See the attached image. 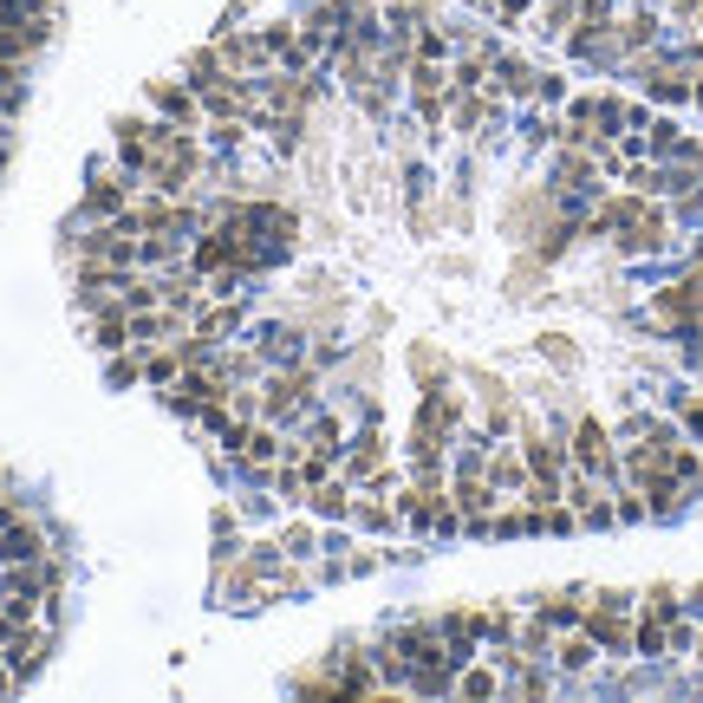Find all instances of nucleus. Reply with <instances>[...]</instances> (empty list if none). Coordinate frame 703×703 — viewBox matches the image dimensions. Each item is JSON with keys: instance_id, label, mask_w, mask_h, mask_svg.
<instances>
[{"instance_id": "f257e3e1", "label": "nucleus", "mask_w": 703, "mask_h": 703, "mask_svg": "<svg viewBox=\"0 0 703 703\" xmlns=\"http://www.w3.org/2000/svg\"><path fill=\"white\" fill-rule=\"evenodd\" d=\"M567 450H574V469L600 476L606 489H613V482H626V469H619V437H613L600 417H580V424L567 430Z\"/></svg>"}, {"instance_id": "f03ea898", "label": "nucleus", "mask_w": 703, "mask_h": 703, "mask_svg": "<svg viewBox=\"0 0 703 703\" xmlns=\"http://www.w3.org/2000/svg\"><path fill=\"white\" fill-rule=\"evenodd\" d=\"M522 456H528V482H541V489H561L567 469H574V450H567L561 430H554V437L528 430V437H522Z\"/></svg>"}, {"instance_id": "7ed1b4c3", "label": "nucleus", "mask_w": 703, "mask_h": 703, "mask_svg": "<svg viewBox=\"0 0 703 703\" xmlns=\"http://www.w3.org/2000/svg\"><path fill=\"white\" fill-rule=\"evenodd\" d=\"M580 632H587L606 658H632V613H619V606H606V600H587Z\"/></svg>"}, {"instance_id": "20e7f679", "label": "nucleus", "mask_w": 703, "mask_h": 703, "mask_svg": "<svg viewBox=\"0 0 703 703\" xmlns=\"http://www.w3.org/2000/svg\"><path fill=\"white\" fill-rule=\"evenodd\" d=\"M215 52H222V65H228L235 78H261V72H267V59H274L261 33H222V39H215Z\"/></svg>"}, {"instance_id": "39448f33", "label": "nucleus", "mask_w": 703, "mask_h": 703, "mask_svg": "<svg viewBox=\"0 0 703 703\" xmlns=\"http://www.w3.org/2000/svg\"><path fill=\"white\" fill-rule=\"evenodd\" d=\"M482 476L502 489V495H522L528 489V456L515 443H482Z\"/></svg>"}, {"instance_id": "423d86ee", "label": "nucleus", "mask_w": 703, "mask_h": 703, "mask_svg": "<svg viewBox=\"0 0 703 703\" xmlns=\"http://www.w3.org/2000/svg\"><path fill=\"white\" fill-rule=\"evenodd\" d=\"M306 398H313V372H287V378H274V385L261 391V417H267V424H287L293 404H306Z\"/></svg>"}, {"instance_id": "0eeeda50", "label": "nucleus", "mask_w": 703, "mask_h": 703, "mask_svg": "<svg viewBox=\"0 0 703 703\" xmlns=\"http://www.w3.org/2000/svg\"><path fill=\"white\" fill-rule=\"evenodd\" d=\"M619 46H626V52H652V46H665V13H658V7H632V13H619Z\"/></svg>"}, {"instance_id": "6e6552de", "label": "nucleus", "mask_w": 703, "mask_h": 703, "mask_svg": "<svg viewBox=\"0 0 703 703\" xmlns=\"http://www.w3.org/2000/svg\"><path fill=\"white\" fill-rule=\"evenodd\" d=\"M632 658H671V619L665 613L639 606V619H632Z\"/></svg>"}, {"instance_id": "1a4fd4ad", "label": "nucleus", "mask_w": 703, "mask_h": 703, "mask_svg": "<svg viewBox=\"0 0 703 703\" xmlns=\"http://www.w3.org/2000/svg\"><path fill=\"white\" fill-rule=\"evenodd\" d=\"M495 85L509 98H541V72L528 59H515V52H495Z\"/></svg>"}, {"instance_id": "9d476101", "label": "nucleus", "mask_w": 703, "mask_h": 703, "mask_svg": "<svg viewBox=\"0 0 703 703\" xmlns=\"http://www.w3.org/2000/svg\"><path fill=\"white\" fill-rule=\"evenodd\" d=\"M593 658H600V645L580 632V626H567L561 639H554V665L567 671V678H580V671H593Z\"/></svg>"}, {"instance_id": "9b49d317", "label": "nucleus", "mask_w": 703, "mask_h": 703, "mask_svg": "<svg viewBox=\"0 0 703 703\" xmlns=\"http://www.w3.org/2000/svg\"><path fill=\"white\" fill-rule=\"evenodd\" d=\"M150 98H156V104L170 111V124H183V130H189V124H196V111H202V98H196V91H183V85H170V78H156V85H150Z\"/></svg>"}, {"instance_id": "f8f14e48", "label": "nucleus", "mask_w": 703, "mask_h": 703, "mask_svg": "<svg viewBox=\"0 0 703 703\" xmlns=\"http://www.w3.org/2000/svg\"><path fill=\"white\" fill-rule=\"evenodd\" d=\"M456 698H469V703L502 698V671H495V665H476V658H469V665L456 671Z\"/></svg>"}, {"instance_id": "ddd939ff", "label": "nucleus", "mask_w": 703, "mask_h": 703, "mask_svg": "<svg viewBox=\"0 0 703 703\" xmlns=\"http://www.w3.org/2000/svg\"><path fill=\"white\" fill-rule=\"evenodd\" d=\"M587 600H593V593H541V600H535V613H541V619H554V626L567 632V626H580Z\"/></svg>"}, {"instance_id": "4468645a", "label": "nucleus", "mask_w": 703, "mask_h": 703, "mask_svg": "<svg viewBox=\"0 0 703 703\" xmlns=\"http://www.w3.org/2000/svg\"><path fill=\"white\" fill-rule=\"evenodd\" d=\"M306 502H313V515H326V522L352 515V489H346V482H313V489H306Z\"/></svg>"}, {"instance_id": "2eb2a0df", "label": "nucleus", "mask_w": 703, "mask_h": 703, "mask_svg": "<svg viewBox=\"0 0 703 703\" xmlns=\"http://www.w3.org/2000/svg\"><path fill=\"white\" fill-rule=\"evenodd\" d=\"M378 469H385V437H378V430H365V437H359V450H352V482H372Z\"/></svg>"}, {"instance_id": "dca6fc26", "label": "nucleus", "mask_w": 703, "mask_h": 703, "mask_svg": "<svg viewBox=\"0 0 703 703\" xmlns=\"http://www.w3.org/2000/svg\"><path fill=\"white\" fill-rule=\"evenodd\" d=\"M39 548H46V541H39V528H26V522L0 535V561H39Z\"/></svg>"}, {"instance_id": "f3484780", "label": "nucleus", "mask_w": 703, "mask_h": 703, "mask_svg": "<svg viewBox=\"0 0 703 703\" xmlns=\"http://www.w3.org/2000/svg\"><path fill=\"white\" fill-rule=\"evenodd\" d=\"M85 209L91 215H124V183H91L85 189Z\"/></svg>"}, {"instance_id": "a211bd4d", "label": "nucleus", "mask_w": 703, "mask_h": 703, "mask_svg": "<svg viewBox=\"0 0 703 703\" xmlns=\"http://www.w3.org/2000/svg\"><path fill=\"white\" fill-rule=\"evenodd\" d=\"M678 424H685L691 443H703V391H685V398H678Z\"/></svg>"}, {"instance_id": "6ab92c4d", "label": "nucleus", "mask_w": 703, "mask_h": 703, "mask_svg": "<svg viewBox=\"0 0 703 703\" xmlns=\"http://www.w3.org/2000/svg\"><path fill=\"white\" fill-rule=\"evenodd\" d=\"M639 606H652V613L678 619V613H685V593H678V587H652V593H639Z\"/></svg>"}, {"instance_id": "aec40b11", "label": "nucleus", "mask_w": 703, "mask_h": 703, "mask_svg": "<svg viewBox=\"0 0 703 703\" xmlns=\"http://www.w3.org/2000/svg\"><path fill=\"white\" fill-rule=\"evenodd\" d=\"M124 339H130V319H124V313H104V319H98V346H104V352H117Z\"/></svg>"}, {"instance_id": "412c9836", "label": "nucleus", "mask_w": 703, "mask_h": 703, "mask_svg": "<svg viewBox=\"0 0 703 703\" xmlns=\"http://www.w3.org/2000/svg\"><path fill=\"white\" fill-rule=\"evenodd\" d=\"M313 548H319V541H313V528H306V522H293V528L280 535V554H293V561H306Z\"/></svg>"}, {"instance_id": "4be33fe9", "label": "nucleus", "mask_w": 703, "mask_h": 703, "mask_svg": "<svg viewBox=\"0 0 703 703\" xmlns=\"http://www.w3.org/2000/svg\"><path fill=\"white\" fill-rule=\"evenodd\" d=\"M691 652H698V626L678 613V619H671V658H691Z\"/></svg>"}, {"instance_id": "5701e85b", "label": "nucleus", "mask_w": 703, "mask_h": 703, "mask_svg": "<svg viewBox=\"0 0 703 703\" xmlns=\"http://www.w3.org/2000/svg\"><path fill=\"white\" fill-rule=\"evenodd\" d=\"M293 346H300V332H293V326H267V352H274V359H287Z\"/></svg>"}, {"instance_id": "b1692460", "label": "nucleus", "mask_w": 703, "mask_h": 703, "mask_svg": "<svg viewBox=\"0 0 703 703\" xmlns=\"http://www.w3.org/2000/svg\"><path fill=\"white\" fill-rule=\"evenodd\" d=\"M176 365H183L176 352H156V359H150V378H156V385H170V378H176Z\"/></svg>"}, {"instance_id": "393cba45", "label": "nucleus", "mask_w": 703, "mask_h": 703, "mask_svg": "<svg viewBox=\"0 0 703 703\" xmlns=\"http://www.w3.org/2000/svg\"><path fill=\"white\" fill-rule=\"evenodd\" d=\"M313 443H319V450H332V456H339V424H332V417H319V424H313Z\"/></svg>"}, {"instance_id": "a878e982", "label": "nucleus", "mask_w": 703, "mask_h": 703, "mask_svg": "<svg viewBox=\"0 0 703 703\" xmlns=\"http://www.w3.org/2000/svg\"><path fill=\"white\" fill-rule=\"evenodd\" d=\"M691 658H703V626H698V652H691Z\"/></svg>"}, {"instance_id": "bb28decb", "label": "nucleus", "mask_w": 703, "mask_h": 703, "mask_svg": "<svg viewBox=\"0 0 703 703\" xmlns=\"http://www.w3.org/2000/svg\"><path fill=\"white\" fill-rule=\"evenodd\" d=\"M0 632H7V619H0Z\"/></svg>"}]
</instances>
